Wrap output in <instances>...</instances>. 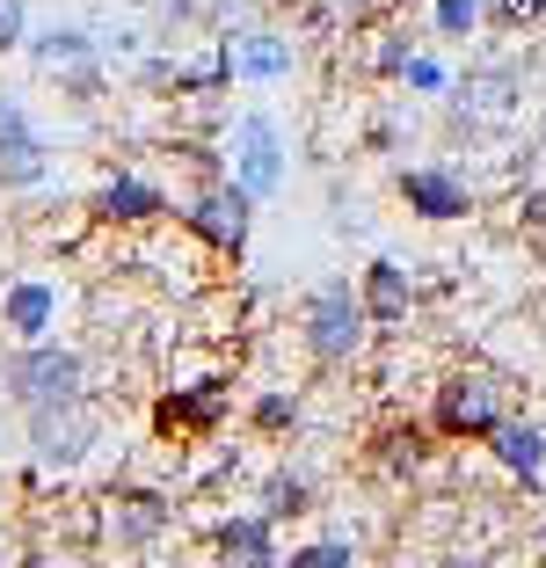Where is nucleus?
<instances>
[{
    "instance_id": "obj_1",
    "label": "nucleus",
    "mask_w": 546,
    "mask_h": 568,
    "mask_svg": "<svg viewBox=\"0 0 546 568\" xmlns=\"http://www.w3.org/2000/svg\"><path fill=\"white\" fill-rule=\"evenodd\" d=\"M372 314H364L357 300V277H328L306 292V306H299V351H306V365L314 372H350L364 365V351H372Z\"/></svg>"
},
{
    "instance_id": "obj_2",
    "label": "nucleus",
    "mask_w": 546,
    "mask_h": 568,
    "mask_svg": "<svg viewBox=\"0 0 546 568\" xmlns=\"http://www.w3.org/2000/svg\"><path fill=\"white\" fill-rule=\"evenodd\" d=\"M510 408H517V394H510V379H503V372L459 365V372H445V379H437V394H431V430L445 437V445H481V437L496 430Z\"/></svg>"
},
{
    "instance_id": "obj_3",
    "label": "nucleus",
    "mask_w": 546,
    "mask_h": 568,
    "mask_svg": "<svg viewBox=\"0 0 546 568\" xmlns=\"http://www.w3.org/2000/svg\"><path fill=\"white\" fill-rule=\"evenodd\" d=\"M0 394L16 408H51V402H81L88 394V357L59 335H37V343H16L0 357Z\"/></svg>"
},
{
    "instance_id": "obj_4",
    "label": "nucleus",
    "mask_w": 546,
    "mask_h": 568,
    "mask_svg": "<svg viewBox=\"0 0 546 568\" xmlns=\"http://www.w3.org/2000/svg\"><path fill=\"white\" fill-rule=\"evenodd\" d=\"M182 234L198 241L204 255H219V263H241L255 241V190L233 183V175H204L190 197H182Z\"/></svg>"
},
{
    "instance_id": "obj_5",
    "label": "nucleus",
    "mask_w": 546,
    "mask_h": 568,
    "mask_svg": "<svg viewBox=\"0 0 546 568\" xmlns=\"http://www.w3.org/2000/svg\"><path fill=\"white\" fill-rule=\"evenodd\" d=\"M525 110V73L510 59H488V67H466L459 81L445 88V139H481L488 124H510Z\"/></svg>"
},
{
    "instance_id": "obj_6",
    "label": "nucleus",
    "mask_w": 546,
    "mask_h": 568,
    "mask_svg": "<svg viewBox=\"0 0 546 568\" xmlns=\"http://www.w3.org/2000/svg\"><path fill=\"white\" fill-rule=\"evenodd\" d=\"M226 416H233V379L226 372H212V379H190V386H168V394H153V408H146V423H153V437L161 445H212L219 430H226Z\"/></svg>"
},
{
    "instance_id": "obj_7",
    "label": "nucleus",
    "mask_w": 546,
    "mask_h": 568,
    "mask_svg": "<svg viewBox=\"0 0 546 568\" xmlns=\"http://www.w3.org/2000/svg\"><path fill=\"white\" fill-rule=\"evenodd\" d=\"M22 437H30V459L44 474H73L88 452L102 445L95 394H81V402H51V408H22Z\"/></svg>"
},
{
    "instance_id": "obj_8",
    "label": "nucleus",
    "mask_w": 546,
    "mask_h": 568,
    "mask_svg": "<svg viewBox=\"0 0 546 568\" xmlns=\"http://www.w3.org/2000/svg\"><path fill=\"white\" fill-rule=\"evenodd\" d=\"M95 525L117 554H153L168 539V525H175V496L153 488V481H117L110 496H102Z\"/></svg>"
},
{
    "instance_id": "obj_9",
    "label": "nucleus",
    "mask_w": 546,
    "mask_h": 568,
    "mask_svg": "<svg viewBox=\"0 0 546 568\" xmlns=\"http://www.w3.org/2000/svg\"><path fill=\"white\" fill-rule=\"evenodd\" d=\"M437 445H445V437H437L431 423L386 416V423H372V437H364V474H372V481L408 488V481H423V474L437 467Z\"/></svg>"
},
{
    "instance_id": "obj_10",
    "label": "nucleus",
    "mask_w": 546,
    "mask_h": 568,
    "mask_svg": "<svg viewBox=\"0 0 546 568\" xmlns=\"http://www.w3.org/2000/svg\"><path fill=\"white\" fill-rule=\"evenodd\" d=\"M394 197L408 204V219H423V226H466V219L481 212L474 183H466L459 168H445V161L401 168V175H394Z\"/></svg>"
},
{
    "instance_id": "obj_11",
    "label": "nucleus",
    "mask_w": 546,
    "mask_h": 568,
    "mask_svg": "<svg viewBox=\"0 0 546 568\" xmlns=\"http://www.w3.org/2000/svg\"><path fill=\"white\" fill-rule=\"evenodd\" d=\"M168 212H175L168 190L153 183V175H132V168H117L110 183L88 190V219H95V226H117V234H146V226H161Z\"/></svg>"
},
{
    "instance_id": "obj_12",
    "label": "nucleus",
    "mask_w": 546,
    "mask_h": 568,
    "mask_svg": "<svg viewBox=\"0 0 546 568\" xmlns=\"http://www.w3.org/2000/svg\"><path fill=\"white\" fill-rule=\"evenodd\" d=\"M51 175V146L22 102H0V197H22Z\"/></svg>"
},
{
    "instance_id": "obj_13",
    "label": "nucleus",
    "mask_w": 546,
    "mask_h": 568,
    "mask_svg": "<svg viewBox=\"0 0 546 568\" xmlns=\"http://www.w3.org/2000/svg\"><path fill=\"white\" fill-rule=\"evenodd\" d=\"M226 175H233V183H249V190H255V204H263L270 190L284 183V139H277V124H270L263 110H249V118L233 124Z\"/></svg>"
},
{
    "instance_id": "obj_14",
    "label": "nucleus",
    "mask_w": 546,
    "mask_h": 568,
    "mask_svg": "<svg viewBox=\"0 0 546 568\" xmlns=\"http://www.w3.org/2000/svg\"><path fill=\"white\" fill-rule=\"evenodd\" d=\"M284 525L263 518V510H233V518H212L204 525V554H219V561L233 568H277L284 561Z\"/></svg>"
},
{
    "instance_id": "obj_15",
    "label": "nucleus",
    "mask_w": 546,
    "mask_h": 568,
    "mask_svg": "<svg viewBox=\"0 0 546 568\" xmlns=\"http://www.w3.org/2000/svg\"><path fill=\"white\" fill-rule=\"evenodd\" d=\"M233 59V81H284V73L299 67V37L277 30V22H249V30L219 37Z\"/></svg>"
},
{
    "instance_id": "obj_16",
    "label": "nucleus",
    "mask_w": 546,
    "mask_h": 568,
    "mask_svg": "<svg viewBox=\"0 0 546 568\" xmlns=\"http://www.w3.org/2000/svg\"><path fill=\"white\" fill-rule=\"evenodd\" d=\"M59 328V284L51 277H8L0 284V335L8 343H37Z\"/></svg>"
},
{
    "instance_id": "obj_17",
    "label": "nucleus",
    "mask_w": 546,
    "mask_h": 568,
    "mask_svg": "<svg viewBox=\"0 0 546 568\" xmlns=\"http://www.w3.org/2000/svg\"><path fill=\"white\" fill-rule=\"evenodd\" d=\"M481 445H488V459H496L510 481L546 488V423H532V416H517V408H510V416L481 437Z\"/></svg>"
},
{
    "instance_id": "obj_18",
    "label": "nucleus",
    "mask_w": 546,
    "mask_h": 568,
    "mask_svg": "<svg viewBox=\"0 0 546 568\" xmlns=\"http://www.w3.org/2000/svg\"><path fill=\"white\" fill-rule=\"evenodd\" d=\"M357 300L364 314H372V328H401V321L415 314V300H423V284L408 277V263H394V255H372L357 277Z\"/></svg>"
},
{
    "instance_id": "obj_19",
    "label": "nucleus",
    "mask_w": 546,
    "mask_h": 568,
    "mask_svg": "<svg viewBox=\"0 0 546 568\" xmlns=\"http://www.w3.org/2000/svg\"><path fill=\"white\" fill-rule=\"evenodd\" d=\"M255 510H263V518H277V525L314 518V510H321V481H314L306 467H292V459H284V467L263 474V488H255Z\"/></svg>"
},
{
    "instance_id": "obj_20",
    "label": "nucleus",
    "mask_w": 546,
    "mask_h": 568,
    "mask_svg": "<svg viewBox=\"0 0 546 568\" xmlns=\"http://www.w3.org/2000/svg\"><path fill=\"white\" fill-rule=\"evenodd\" d=\"M22 51H30V67H37V73H67V67H81V59H95L102 44L81 30V22H44V30L22 37Z\"/></svg>"
},
{
    "instance_id": "obj_21",
    "label": "nucleus",
    "mask_w": 546,
    "mask_h": 568,
    "mask_svg": "<svg viewBox=\"0 0 546 568\" xmlns=\"http://www.w3.org/2000/svg\"><path fill=\"white\" fill-rule=\"evenodd\" d=\"M299 423H306V402H299L292 386H263V394H249V430L255 437L284 445V437H299Z\"/></svg>"
},
{
    "instance_id": "obj_22",
    "label": "nucleus",
    "mask_w": 546,
    "mask_h": 568,
    "mask_svg": "<svg viewBox=\"0 0 546 568\" xmlns=\"http://www.w3.org/2000/svg\"><path fill=\"white\" fill-rule=\"evenodd\" d=\"M408 51H415V37H408V22H380L372 30V51H364V73L372 81H401V67H408Z\"/></svg>"
},
{
    "instance_id": "obj_23",
    "label": "nucleus",
    "mask_w": 546,
    "mask_h": 568,
    "mask_svg": "<svg viewBox=\"0 0 546 568\" xmlns=\"http://www.w3.org/2000/svg\"><path fill=\"white\" fill-rule=\"evenodd\" d=\"M546 22V0H481V30L496 37H525Z\"/></svg>"
},
{
    "instance_id": "obj_24",
    "label": "nucleus",
    "mask_w": 546,
    "mask_h": 568,
    "mask_svg": "<svg viewBox=\"0 0 546 568\" xmlns=\"http://www.w3.org/2000/svg\"><path fill=\"white\" fill-rule=\"evenodd\" d=\"M328 8H335V22H343V37H372L380 22L401 16V0H328Z\"/></svg>"
},
{
    "instance_id": "obj_25",
    "label": "nucleus",
    "mask_w": 546,
    "mask_h": 568,
    "mask_svg": "<svg viewBox=\"0 0 546 568\" xmlns=\"http://www.w3.org/2000/svg\"><path fill=\"white\" fill-rule=\"evenodd\" d=\"M431 22H437L445 44H466L481 30V0H431Z\"/></svg>"
},
{
    "instance_id": "obj_26",
    "label": "nucleus",
    "mask_w": 546,
    "mask_h": 568,
    "mask_svg": "<svg viewBox=\"0 0 546 568\" xmlns=\"http://www.w3.org/2000/svg\"><path fill=\"white\" fill-rule=\"evenodd\" d=\"M182 30H204V0H153V37L175 44Z\"/></svg>"
},
{
    "instance_id": "obj_27",
    "label": "nucleus",
    "mask_w": 546,
    "mask_h": 568,
    "mask_svg": "<svg viewBox=\"0 0 546 568\" xmlns=\"http://www.w3.org/2000/svg\"><path fill=\"white\" fill-rule=\"evenodd\" d=\"M292 568H357V539H306L292 547Z\"/></svg>"
},
{
    "instance_id": "obj_28",
    "label": "nucleus",
    "mask_w": 546,
    "mask_h": 568,
    "mask_svg": "<svg viewBox=\"0 0 546 568\" xmlns=\"http://www.w3.org/2000/svg\"><path fill=\"white\" fill-rule=\"evenodd\" d=\"M59 81V95H73V102H95L102 88H110V73H102V51L95 59H81V67H67V73H51Z\"/></svg>"
},
{
    "instance_id": "obj_29",
    "label": "nucleus",
    "mask_w": 546,
    "mask_h": 568,
    "mask_svg": "<svg viewBox=\"0 0 546 568\" xmlns=\"http://www.w3.org/2000/svg\"><path fill=\"white\" fill-rule=\"evenodd\" d=\"M401 88H415V95H445V67H437V51H408V67H401Z\"/></svg>"
},
{
    "instance_id": "obj_30",
    "label": "nucleus",
    "mask_w": 546,
    "mask_h": 568,
    "mask_svg": "<svg viewBox=\"0 0 546 568\" xmlns=\"http://www.w3.org/2000/svg\"><path fill=\"white\" fill-rule=\"evenodd\" d=\"M175 161L190 168V175H226V146H212V139H175Z\"/></svg>"
},
{
    "instance_id": "obj_31",
    "label": "nucleus",
    "mask_w": 546,
    "mask_h": 568,
    "mask_svg": "<svg viewBox=\"0 0 546 568\" xmlns=\"http://www.w3.org/2000/svg\"><path fill=\"white\" fill-rule=\"evenodd\" d=\"M22 37H30V8L22 0H0V59L22 51Z\"/></svg>"
},
{
    "instance_id": "obj_32",
    "label": "nucleus",
    "mask_w": 546,
    "mask_h": 568,
    "mask_svg": "<svg viewBox=\"0 0 546 568\" xmlns=\"http://www.w3.org/2000/svg\"><path fill=\"white\" fill-rule=\"evenodd\" d=\"M517 226L546 248V190H525V197H517Z\"/></svg>"
},
{
    "instance_id": "obj_33",
    "label": "nucleus",
    "mask_w": 546,
    "mask_h": 568,
    "mask_svg": "<svg viewBox=\"0 0 546 568\" xmlns=\"http://www.w3.org/2000/svg\"><path fill=\"white\" fill-rule=\"evenodd\" d=\"M401 146V124L394 118H372V124H364V153H394Z\"/></svg>"
},
{
    "instance_id": "obj_34",
    "label": "nucleus",
    "mask_w": 546,
    "mask_h": 568,
    "mask_svg": "<svg viewBox=\"0 0 546 568\" xmlns=\"http://www.w3.org/2000/svg\"><path fill=\"white\" fill-rule=\"evenodd\" d=\"M401 8H408V0H401Z\"/></svg>"
}]
</instances>
